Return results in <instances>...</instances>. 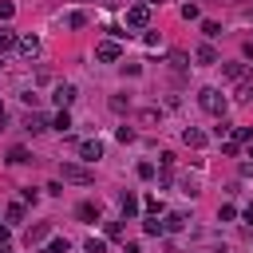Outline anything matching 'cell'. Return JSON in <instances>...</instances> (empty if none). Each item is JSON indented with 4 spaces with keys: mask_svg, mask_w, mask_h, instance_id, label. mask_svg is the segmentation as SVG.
I'll list each match as a JSON object with an SVG mask.
<instances>
[{
    "mask_svg": "<svg viewBox=\"0 0 253 253\" xmlns=\"http://www.w3.org/2000/svg\"><path fill=\"white\" fill-rule=\"evenodd\" d=\"M126 24H130V28H146V24H150V8H146V4H130V8H126Z\"/></svg>",
    "mask_w": 253,
    "mask_h": 253,
    "instance_id": "obj_3",
    "label": "cell"
},
{
    "mask_svg": "<svg viewBox=\"0 0 253 253\" xmlns=\"http://www.w3.org/2000/svg\"><path fill=\"white\" fill-rule=\"evenodd\" d=\"M24 126H28L32 134H40V130H47V119H43V115H28V123H24Z\"/></svg>",
    "mask_w": 253,
    "mask_h": 253,
    "instance_id": "obj_14",
    "label": "cell"
},
{
    "mask_svg": "<svg viewBox=\"0 0 253 253\" xmlns=\"http://www.w3.org/2000/svg\"><path fill=\"white\" fill-rule=\"evenodd\" d=\"M198 107H202L206 115H217V119L225 115V99H221L217 87H202V91H198Z\"/></svg>",
    "mask_w": 253,
    "mask_h": 253,
    "instance_id": "obj_1",
    "label": "cell"
},
{
    "mask_svg": "<svg viewBox=\"0 0 253 253\" xmlns=\"http://www.w3.org/2000/svg\"><path fill=\"white\" fill-rule=\"evenodd\" d=\"M245 225H253V206H249V210H245Z\"/></svg>",
    "mask_w": 253,
    "mask_h": 253,
    "instance_id": "obj_34",
    "label": "cell"
},
{
    "mask_svg": "<svg viewBox=\"0 0 253 253\" xmlns=\"http://www.w3.org/2000/svg\"><path fill=\"white\" fill-rule=\"evenodd\" d=\"M20 40H16V32L12 28H0V51H8V47H16Z\"/></svg>",
    "mask_w": 253,
    "mask_h": 253,
    "instance_id": "obj_16",
    "label": "cell"
},
{
    "mask_svg": "<svg viewBox=\"0 0 253 253\" xmlns=\"http://www.w3.org/2000/svg\"><path fill=\"white\" fill-rule=\"evenodd\" d=\"M182 20H198V8L194 4H182Z\"/></svg>",
    "mask_w": 253,
    "mask_h": 253,
    "instance_id": "obj_29",
    "label": "cell"
},
{
    "mask_svg": "<svg viewBox=\"0 0 253 253\" xmlns=\"http://www.w3.org/2000/svg\"><path fill=\"white\" fill-rule=\"evenodd\" d=\"M103 249H107V245H103L99 237H91V241H87V253H103Z\"/></svg>",
    "mask_w": 253,
    "mask_h": 253,
    "instance_id": "obj_31",
    "label": "cell"
},
{
    "mask_svg": "<svg viewBox=\"0 0 253 253\" xmlns=\"http://www.w3.org/2000/svg\"><path fill=\"white\" fill-rule=\"evenodd\" d=\"M51 126H55L59 134H67V126H71V115H67V111H59V115L51 119Z\"/></svg>",
    "mask_w": 253,
    "mask_h": 253,
    "instance_id": "obj_17",
    "label": "cell"
},
{
    "mask_svg": "<svg viewBox=\"0 0 253 253\" xmlns=\"http://www.w3.org/2000/svg\"><path fill=\"white\" fill-rule=\"evenodd\" d=\"M83 221H99V202H79V210H75Z\"/></svg>",
    "mask_w": 253,
    "mask_h": 253,
    "instance_id": "obj_10",
    "label": "cell"
},
{
    "mask_svg": "<svg viewBox=\"0 0 253 253\" xmlns=\"http://www.w3.org/2000/svg\"><path fill=\"white\" fill-rule=\"evenodd\" d=\"M47 233H51V225H47V221H36V225H28V245H40V241H47Z\"/></svg>",
    "mask_w": 253,
    "mask_h": 253,
    "instance_id": "obj_7",
    "label": "cell"
},
{
    "mask_svg": "<svg viewBox=\"0 0 253 253\" xmlns=\"http://www.w3.org/2000/svg\"><path fill=\"white\" fill-rule=\"evenodd\" d=\"M233 134H237V142H253V126H237Z\"/></svg>",
    "mask_w": 253,
    "mask_h": 253,
    "instance_id": "obj_27",
    "label": "cell"
},
{
    "mask_svg": "<svg viewBox=\"0 0 253 253\" xmlns=\"http://www.w3.org/2000/svg\"><path fill=\"white\" fill-rule=\"evenodd\" d=\"M16 16V4L12 0H0V20H12Z\"/></svg>",
    "mask_w": 253,
    "mask_h": 253,
    "instance_id": "obj_25",
    "label": "cell"
},
{
    "mask_svg": "<svg viewBox=\"0 0 253 253\" xmlns=\"http://www.w3.org/2000/svg\"><path fill=\"white\" fill-rule=\"evenodd\" d=\"M119 210H123V217H134V213H138V198L126 190V194L119 198Z\"/></svg>",
    "mask_w": 253,
    "mask_h": 253,
    "instance_id": "obj_8",
    "label": "cell"
},
{
    "mask_svg": "<svg viewBox=\"0 0 253 253\" xmlns=\"http://www.w3.org/2000/svg\"><path fill=\"white\" fill-rule=\"evenodd\" d=\"M170 63H174V71H186V51H170Z\"/></svg>",
    "mask_w": 253,
    "mask_h": 253,
    "instance_id": "obj_22",
    "label": "cell"
},
{
    "mask_svg": "<svg viewBox=\"0 0 253 253\" xmlns=\"http://www.w3.org/2000/svg\"><path fill=\"white\" fill-rule=\"evenodd\" d=\"M4 217H8V221H24V206H16V202H12V206L4 210Z\"/></svg>",
    "mask_w": 253,
    "mask_h": 253,
    "instance_id": "obj_19",
    "label": "cell"
},
{
    "mask_svg": "<svg viewBox=\"0 0 253 253\" xmlns=\"http://www.w3.org/2000/svg\"><path fill=\"white\" fill-rule=\"evenodd\" d=\"M221 71H225V75H229V79H241V75H245V67H241V63H225V67H221Z\"/></svg>",
    "mask_w": 253,
    "mask_h": 253,
    "instance_id": "obj_23",
    "label": "cell"
},
{
    "mask_svg": "<svg viewBox=\"0 0 253 253\" xmlns=\"http://www.w3.org/2000/svg\"><path fill=\"white\" fill-rule=\"evenodd\" d=\"M123 253H142V249H138V245H134V241H130V245H126V249H123Z\"/></svg>",
    "mask_w": 253,
    "mask_h": 253,
    "instance_id": "obj_33",
    "label": "cell"
},
{
    "mask_svg": "<svg viewBox=\"0 0 253 253\" xmlns=\"http://www.w3.org/2000/svg\"><path fill=\"white\" fill-rule=\"evenodd\" d=\"M162 225H166V233H178V229L186 225V217H182V213H166V221H162Z\"/></svg>",
    "mask_w": 253,
    "mask_h": 253,
    "instance_id": "obj_15",
    "label": "cell"
},
{
    "mask_svg": "<svg viewBox=\"0 0 253 253\" xmlns=\"http://www.w3.org/2000/svg\"><path fill=\"white\" fill-rule=\"evenodd\" d=\"M237 99H241V103H249V99H253V79H245V83L237 87Z\"/></svg>",
    "mask_w": 253,
    "mask_h": 253,
    "instance_id": "obj_20",
    "label": "cell"
},
{
    "mask_svg": "<svg viewBox=\"0 0 253 253\" xmlns=\"http://www.w3.org/2000/svg\"><path fill=\"white\" fill-rule=\"evenodd\" d=\"M194 59H198V63H206V67H210V63H217V51H213V47H210V43H202V47H198V51H194Z\"/></svg>",
    "mask_w": 253,
    "mask_h": 253,
    "instance_id": "obj_12",
    "label": "cell"
},
{
    "mask_svg": "<svg viewBox=\"0 0 253 253\" xmlns=\"http://www.w3.org/2000/svg\"><path fill=\"white\" fill-rule=\"evenodd\" d=\"M59 178H63V182H75V186H91V182H95V174H91L83 162H59Z\"/></svg>",
    "mask_w": 253,
    "mask_h": 253,
    "instance_id": "obj_2",
    "label": "cell"
},
{
    "mask_svg": "<svg viewBox=\"0 0 253 253\" xmlns=\"http://www.w3.org/2000/svg\"><path fill=\"white\" fill-rule=\"evenodd\" d=\"M28 158H32V154H28L24 146H12V150H8V162H12V166H20V162H28Z\"/></svg>",
    "mask_w": 253,
    "mask_h": 253,
    "instance_id": "obj_18",
    "label": "cell"
},
{
    "mask_svg": "<svg viewBox=\"0 0 253 253\" xmlns=\"http://www.w3.org/2000/svg\"><path fill=\"white\" fill-rule=\"evenodd\" d=\"M182 142H186V146H206V134H202L198 126H186V130H182Z\"/></svg>",
    "mask_w": 253,
    "mask_h": 253,
    "instance_id": "obj_9",
    "label": "cell"
},
{
    "mask_svg": "<svg viewBox=\"0 0 253 253\" xmlns=\"http://www.w3.org/2000/svg\"><path fill=\"white\" fill-rule=\"evenodd\" d=\"M0 245H8V225H0Z\"/></svg>",
    "mask_w": 253,
    "mask_h": 253,
    "instance_id": "obj_32",
    "label": "cell"
},
{
    "mask_svg": "<svg viewBox=\"0 0 253 253\" xmlns=\"http://www.w3.org/2000/svg\"><path fill=\"white\" fill-rule=\"evenodd\" d=\"M75 95H79V91H75V87H71V83H59V87H55V95H51V99H55V103H59V107H63V111H67V107H71V103H75Z\"/></svg>",
    "mask_w": 253,
    "mask_h": 253,
    "instance_id": "obj_6",
    "label": "cell"
},
{
    "mask_svg": "<svg viewBox=\"0 0 253 253\" xmlns=\"http://www.w3.org/2000/svg\"><path fill=\"white\" fill-rule=\"evenodd\" d=\"M134 174H138V178H154V162H138Z\"/></svg>",
    "mask_w": 253,
    "mask_h": 253,
    "instance_id": "obj_24",
    "label": "cell"
},
{
    "mask_svg": "<svg viewBox=\"0 0 253 253\" xmlns=\"http://www.w3.org/2000/svg\"><path fill=\"white\" fill-rule=\"evenodd\" d=\"M202 32H206V36H221V24H217V20H206Z\"/></svg>",
    "mask_w": 253,
    "mask_h": 253,
    "instance_id": "obj_26",
    "label": "cell"
},
{
    "mask_svg": "<svg viewBox=\"0 0 253 253\" xmlns=\"http://www.w3.org/2000/svg\"><path fill=\"white\" fill-rule=\"evenodd\" d=\"M79 158H83V162H99V158H103V142H99V138L79 142Z\"/></svg>",
    "mask_w": 253,
    "mask_h": 253,
    "instance_id": "obj_4",
    "label": "cell"
},
{
    "mask_svg": "<svg viewBox=\"0 0 253 253\" xmlns=\"http://www.w3.org/2000/svg\"><path fill=\"white\" fill-rule=\"evenodd\" d=\"M142 4H154V0H142Z\"/></svg>",
    "mask_w": 253,
    "mask_h": 253,
    "instance_id": "obj_36",
    "label": "cell"
},
{
    "mask_svg": "<svg viewBox=\"0 0 253 253\" xmlns=\"http://www.w3.org/2000/svg\"><path fill=\"white\" fill-rule=\"evenodd\" d=\"M0 119H4V103H0Z\"/></svg>",
    "mask_w": 253,
    "mask_h": 253,
    "instance_id": "obj_35",
    "label": "cell"
},
{
    "mask_svg": "<svg viewBox=\"0 0 253 253\" xmlns=\"http://www.w3.org/2000/svg\"><path fill=\"white\" fill-rule=\"evenodd\" d=\"M119 142H134V130L130 126H119Z\"/></svg>",
    "mask_w": 253,
    "mask_h": 253,
    "instance_id": "obj_30",
    "label": "cell"
},
{
    "mask_svg": "<svg viewBox=\"0 0 253 253\" xmlns=\"http://www.w3.org/2000/svg\"><path fill=\"white\" fill-rule=\"evenodd\" d=\"M16 47H20L24 55H36V51H40V36H20V43H16Z\"/></svg>",
    "mask_w": 253,
    "mask_h": 253,
    "instance_id": "obj_11",
    "label": "cell"
},
{
    "mask_svg": "<svg viewBox=\"0 0 253 253\" xmlns=\"http://www.w3.org/2000/svg\"><path fill=\"white\" fill-rule=\"evenodd\" d=\"M142 229H146V233H150V237H158V233H166V225H162V221H158V213H150V217H146V221H142Z\"/></svg>",
    "mask_w": 253,
    "mask_h": 253,
    "instance_id": "obj_13",
    "label": "cell"
},
{
    "mask_svg": "<svg viewBox=\"0 0 253 253\" xmlns=\"http://www.w3.org/2000/svg\"><path fill=\"white\" fill-rule=\"evenodd\" d=\"M67 24H71V28H83V24H87V16H83V12H71V16H67Z\"/></svg>",
    "mask_w": 253,
    "mask_h": 253,
    "instance_id": "obj_28",
    "label": "cell"
},
{
    "mask_svg": "<svg viewBox=\"0 0 253 253\" xmlns=\"http://www.w3.org/2000/svg\"><path fill=\"white\" fill-rule=\"evenodd\" d=\"M43 253H67V237H55V241H47V249Z\"/></svg>",
    "mask_w": 253,
    "mask_h": 253,
    "instance_id": "obj_21",
    "label": "cell"
},
{
    "mask_svg": "<svg viewBox=\"0 0 253 253\" xmlns=\"http://www.w3.org/2000/svg\"><path fill=\"white\" fill-rule=\"evenodd\" d=\"M119 55H123V51H119V43H115V40H103V43L95 47V59H103V63H115Z\"/></svg>",
    "mask_w": 253,
    "mask_h": 253,
    "instance_id": "obj_5",
    "label": "cell"
}]
</instances>
